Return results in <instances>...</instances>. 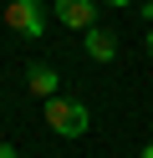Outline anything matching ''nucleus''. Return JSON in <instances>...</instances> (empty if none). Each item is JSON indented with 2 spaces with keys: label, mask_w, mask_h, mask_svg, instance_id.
Instances as JSON below:
<instances>
[{
  "label": "nucleus",
  "mask_w": 153,
  "mask_h": 158,
  "mask_svg": "<svg viewBox=\"0 0 153 158\" xmlns=\"http://www.w3.org/2000/svg\"><path fill=\"white\" fill-rule=\"evenodd\" d=\"M143 158H153V143H148V148H143Z\"/></svg>",
  "instance_id": "10"
},
{
  "label": "nucleus",
  "mask_w": 153,
  "mask_h": 158,
  "mask_svg": "<svg viewBox=\"0 0 153 158\" xmlns=\"http://www.w3.org/2000/svg\"><path fill=\"white\" fill-rule=\"evenodd\" d=\"M51 15H56L61 26H71V31H92V26H97V0H56Z\"/></svg>",
  "instance_id": "3"
},
{
  "label": "nucleus",
  "mask_w": 153,
  "mask_h": 158,
  "mask_svg": "<svg viewBox=\"0 0 153 158\" xmlns=\"http://www.w3.org/2000/svg\"><path fill=\"white\" fill-rule=\"evenodd\" d=\"M97 5H117V10H128V5H138V0H97Z\"/></svg>",
  "instance_id": "6"
},
{
  "label": "nucleus",
  "mask_w": 153,
  "mask_h": 158,
  "mask_svg": "<svg viewBox=\"0 0 153 158\" xmlns=\"http://www.w3.org/2000/svg\"><path fill=\"white\" fill-rule=\"evenodd\" d=\"M148 56H153V26H148Z\"/></svg>",
  "instance_id": "9"
},
{
  "label": "nucleus",
  "mask_w": 153,
  "mask_h": 158,
  "mask_svg": "<svg viewBox=\"0 0 153 158\" xmlns=\"http://www.w3.org/2000/svg\"><path fill=\"white\" fill-rule=\"evenodd\" d=\"M46 123L56 138H82L92 127V112L87 102H77V97H46Z\"/></svg>",
  "instance_id": "1"
},
{
  "label": "nucleus",
  "mask_w": 153,
  "mask_h": 158,
  "mask_svg": "<svg viewBox=\"0 0 153 158\" xmlns=\"http://www.w3.org/2000/svg\"><path fill=\"white\" fill-rule=\"evenodd\" d=\"M143 15H148V26H153V0H143Z\"/></svg>",
  "instance_id": "8"
},
{
  "label": "nucleus",
  "mask_w": 153,
  "mask_h": 158,
  "mask_svg": "<svg viewBox=\"0 0 153 158\" xmlns=\"http://www.w3.org/2000/svg\"><path fill=\"white\" fill-rule=\"evenodd\" d=\"M31 97H41V102H46V97H56V72H51V66H31Z\"/></svg>",
  "instance_id": "5"
},
{
  "label": "nucleus",
  "mask_w": 153,
  "mask_h": 158,
  "mask_svg": "<svg viewBox=\"0 0 153 158\" xmlns=\"http://www.w3.org/2000/svg\"><path fill=\"white\" fill-rule=\"evenodd\" d=\"M0 158H15V148H10V143H0Z\"/></svg>",
  "instance_id": "7"
},
{
  "label": "nucleus",
  "mask_w": 153,
  "mask_h": 158,
  "mask_svg": "<svg viewBox=\"0 0 153 158\" xmlns=\"http://www.w3.org/2000/svg\"><path fill=\"white\" fill-rule=\"evenodd\" d=\"M82 41H87V56H92V61H112V56H117V36H112L107 26L82 31Z\"/></svg>",
  "instance_id": "4"
},
{
  "label": "nucleus",
  "mask_w": 153,
  "mask_h": 158,
  "mask_svg": "<svg viewBox=\"0 0 153 158\" xmlns=\"http://www.w3.org/2000/svg\"><path fill=\"white\" fill-rule=\"evenodd\" d=\"M5 26L20 36H31V41H41L46 36V5L41 0H10L5 5Z\"/></svg>",
  "instance_id": "2"
}]
</instances>
